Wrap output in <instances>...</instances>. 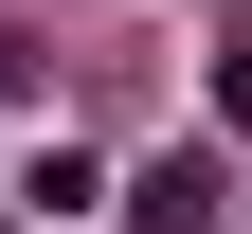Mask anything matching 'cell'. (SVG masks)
<instances>
[{"mask_svg":"<svg viewBox=\"0 0 252 234\" xmlns=\"http://www.w3.org/2000/svg\"><path fill=\"white\" fill-rule=\"evenodd\" d=\"M126 234H216V162H198V144H162L144 180H126Z\"/></svg>","mask_w":252,"mask_h":234,"instance_id":"1","label":"cell"},{"mask_svg":"<svg viewBox=\"0 0 252 234\" xmlns=\"http://www.w3.org/2000/svg\"><path fill=\"white\" fill-rule=\"evenodd\" d=\"M216 126H234V144H252V54H234V72H216Z\"/></svg>","mask_w":252,"mask_h":234,"instance_id":"2","label":"cell"}]
</instances>
